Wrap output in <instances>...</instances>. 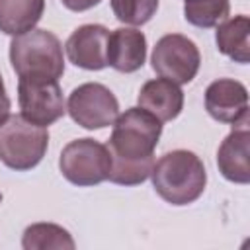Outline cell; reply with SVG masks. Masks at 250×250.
<instances>
[{"label":"cell","mask_w":250,"mask_h":250,"mask_svg":"<svg viewBox=\"0 0 250 250\" xmlns=\"http://www.w3.org/2000/svg\"><path fill=\"white\" fill-rule=\"evenodd\" d=\"M154 191L170 205H189L201 197L207 172L201 158L191 150L164 152L150 170Z\"/></svg>","instance_id":"obj_1"},{"label":"cell","mask_w":250,"mask_h":250,"mask_svg":"<svg viewBox=\"0 0 250 250\" xmlns=\"http://www.w3.org/2000/svg\"><path fill=\"white\" fill-rule=\"evenodd\" d=\"M10 62L20 78L59 80L64 72L62 45L47 29H29L10 41Z\"/></svg>","instance_id":"obj_2"},{"label":"cell","mask_w":250,"mask_h":250,"mask_svg":"<svg viewBox=\"0 0 250 250\" xmlns=\"http://www.w3.org/2000/svg\"><path fill=\"white\" fill-rule=\"evenodd\" d=\"M162 135V121L143 107H129L113 121L107 141L109 156L125 160H141L154 156V148Z\"/></svg>","instance_id":"obj_3"},{"label":"cell","mask_w":250,"mask_h":250,"mask_svg":"<svg viewBox=\"0 0 250 250\" xmlns=\"http://www.w3.org/2000/svg\"><path fill=\"white\" fill-rule=\"evenodd\" d=\"M49 146L47 127L27 121L23 115H8L0 125V162L16 172L35 168Z\"/></svg>","instance_id":"obj_4"},{"label":"cell","mask_w":250,"mask_h":250,"mask_svg":"<svg viewBox=\"0 0 250 250\" xmlns=\"http://www.w3.org/2000/svg\"><path fill=\"white\" fill-rule=\"evenodd\" d=\"M59 168L64 180L78 188L98 186L107 180L109 150L96 139H74L62 148Z\"/></svg>","instance_id":"obj_5"},{"label":"cell","mask_w":250,"mask_h":250,"mask_svg":"<svg viewBox=\"0 0 250 250\" xmlns=\"http://www.w3.org/2000/svg\"><path fill=\"white\" fill-rule=\"evenodd\" d=\"M152 70L176 84H188L195 78L201 55L197 45L182 33H168L160 37L152 49Z\"/></svg>","instance_id":"obj_6"},{"label":"cell","mask_w":250,"mask_h":250,"mask_svg":"<svg viewBox=\"0 0 250 250\" xmlns=\"http://www.w3.org/2000/svg\"><path fill=\"white\" fill-rule=\"evenodd\" d=\"M66 111L74 123L94 131L113 125L119 115V102L107 86L98 82H86L70 92Z\"/></svg>","instance_id":"obj_7"},{"label":"cell","mask_w":250,"mask_h":250,"mask_svg":"<svg viewBox=\"0 0 250 250\" xmlns=\"http://www.w3.org/2000/svg\"><path fill=\"white\" fill-rule=\"evenodd\" d=\"M18 104L21 115L41 127H49L59 121L66 107L62 90L57 80H25L18 82Z\"/></svg>","instance_id":"obj_8"},{"label":"cell","mask_w":250,"mask_h":250,"mask_svg":"<svg viewBox=\"0 0 250 250\" xmlns=\"http://www.w3.org/2000/svg\"><path fill=\"white\" fill-rule=\"evenodd\" d=\"M205 109L221 123L238 127L248 125V90L232 78H219L205 90Z\"/></svg>","instance_id":"obj_9"},{"label":"cell","mask_w":250,"mask_h":250,"mask_svg":"<svg viewBox=\"0 0 250 250\" xmlns=\"http://www.w3.org/2000/svg\"><path fill=\"white\" fill-rule=\"evenodd\" d=\"M107 39L109 29L100 23H86L76 27L66 39L64 51L68 61L84 70H102L107 66Z\"/></svg>","instance_id":"obj_10"},{"label":"cell","mask_w":250,"mask_h":250,"mask_svg":"<svg viewBox=\"0 0 250 250\" xmlns=\"http://www.w3.org/2000/svg\"><path fill=\"white\" fill-rule=\"evenodd\" d=\"M146 37L135 27H117L107 39V64L117 72H135L145 64Z\"/></svg>","instance_id":"obj_11"},{"label":"cell","mask_w":250,"mask_h":250,"mask_svg":"<svg viewBox=\"0 0 250 250\" xmlns=\"http://www.w3.org/2000/svg\"><path fill=\"white\" fill-rule=\"evenodd\" d=\"M248 145L250 131L248 125L232 127L217 150V166L223 178L234 184L250 182V164H248Z\"/></svg>","instance_id":"obj_12"},{"label":"cell","mask_w":250,"mask_h":250,"mask_svg":"<svg viewBox=\"0 0 250 250\" xmlns=\"http://www.w3.org/2000/svg\"><path fill=\"white\" fill-rule=\"evenodd\" d=\"M139 107L152 113L158 121H172L176 119L184 109V92L180 90V84L166 80V78H154L143 84L139 96H137Z\"/></svg>","instance_id":"obj_13"},{"label":"cell","mask_w":250,"mask_h":250,"mask_svg":"<svg viewBox=\"0 0 250 250\" xmlns=\"http://www.w3.org/2000/svg\"><path fill=\"white\" fill-rule=\"evenodd\" d=\"M215 41L219 53L232 59L234 62L246 64L250 61V18L238 14L227 18L217 25Z\"/></svg>","instance_id":"obj_14"},{"label":"cell","mask_w":250,"mask_h":250,"mask_svg":"<svg viewBox=\"0 0 250 250\" xmlns=\"http://www.w3.org/2000/svg\"><path fill=\"white\" fill-rule=\"evenodd\" d=\"M45 12V0H0V31L20 35L33 29Z\"/></svg>","instance_id":"obj_15"},{"label":"cell","mask_w":250,"mask_h":250,"mask_svg":"<svg viewBox=\"0 0 250 250\" xmlns=\"http://www.w3.org/2000/svg\"><path fill=\"white\" fill-rule=\"evenodd\" d=\"M21 246L25 250H49V248H68L72 250L76 244L66 229L55 223H35L23 230Z\"/></svg>","instance_id":"obj_16"},{"label":"cell","mask_w":250,"mask_h":250,"mask_svg":"<svg viewBox=\"0 0 250 250\" xmlns=\"http://www.w3.org/2000/svg\"><path fill=\"white\" fill-rule=\"evenodd\" d=\"M230 12L229 0H186L184 18L195 27H215L227 20Z\"/></svg>","instance_id":"obj_17"},{"label":"cell","mask_w":250,"mask_h":250,"mask_svg":"<svg viewBox=\"0 0 250 250\" xmlns=\"http://www.w3.org/2000/svg\"><path fill=\"white\" fill-rule=\"evenodd\" d=\"M152 164H154V156L141 160H125V158L109 156L107 180L119 186H139L150 176Z\"/></svg>","instance_id":"obj_18"},{"label":"cell","mask_w":250,"mask_h":250,"mask_svg":"<svg viewBox=\"0 0 250 250\" xmlns=\"http://www.w3.org/2000/svg\"><path fill=\"white\" fill-rule=\"evenodd\" d=\"M113 16L127 25H143L158 10V0H111Z\"/></svg>","instance_id":"obj_19"},{"label":"cell","mask_w":250,"mask_h":250,"mask_svg":"<svg viewBox=\"0 0 250 250\" xmlns=\"http://www.w3.org/2000/svg\"><path fill=\"white\" fill-rule=\"evenodd\" d=\"M64 8H68L70 12H86L94 6H98L102 0H61Z\"/></svg>","instance_id":"obj_20"},{"label":"cell","mask_w":250,"mask_h":250,"mask_svg":"<svg viewBox=\"0 0 250 250\" xmlns=\"http://www.w3.org/2000/svg\"><path fill=\"white\" fill-rule=\"evenodd\" d=\"M8 115H10V98L6 94L4 80H2V74H0V125L8 119Z\"/></svg>","instance_id":"obj_21"},{"label":"cell","mask_w":250,"mask_h":250,"mask_svg":"<svg viewBox=\"0 0 250 250\" xmlns=\"http://www.w3.org/2000/svg\"><path fill=\"white\" fill-rule=\"evenodd\" d=\"M0 203H2V193H0Z\"/></svg>","instance_id":"obj_22"}]
</instances>
